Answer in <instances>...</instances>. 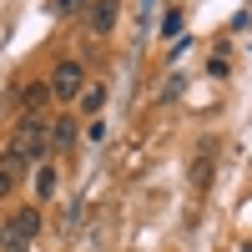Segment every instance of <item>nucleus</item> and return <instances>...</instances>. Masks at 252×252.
Listing matches in <instances>:
<instances>
[{"label":"nucleus","mask_w":252,"mask_h":252,"mask_svg":"<svg viewBox=\"0 0 252 252\" xmlns=\"http://www.w3.org/2000/svg\"><path fill=\"white\" fill-rule=\"evenodd\" d=\"M35 192H40V197L56 192V172H51V166H40V172H35Z\"/></svg>","instance_id":"obj_9"},{"label":"nucleus","mask_w":252,"mask_h":252,"mask_svg":"<svg viewBox=\"0 0 252 252\" xmlns=\"http://www.w3.org/2000/svg\"><path fill=\"white\" fill-rule=\"evenodd\" d=\"M71 141H76V116H66V121L51 126V146H71Z\"/></svg>","instance_id":"obj_7"},{"label":"nucleus","mask_w":252,"mask_h":252,"mask_svg":"<svg viewBox=\"0 0 252 252\" xmlns=\"http://www.w3.org/2000/svg\"><path fill=\"white\" fill-rule=\"evenodd\" d=\"M192 187H197V192H207V187H212V152H202V157L192 161Z\"/></svg>","instance_id":"obj_6"},{"label":"nucleus","mask_w":252,"mask_h":252,"mask_svg":"<svg viewBox=\"0 0 252 252\" xmlns=\"http://www.w3.org/2000/svg\"><path fill=\"white\" fill-rule=\"evenodd\" d=\"M10 187H15V177L5 172V166H0V197H10Z\"/></svg>","instance_id":"obj_10"},{"label":"nucleus","mask_w":252,"mask_h":252,"mask_svg":"<svg viewBox=\"0 0 252 252\" xmlns=\"http://www.w3.org/2000/svg\"><path fill=\"white\" fill-rule=\"evenodd\" d=\"M81 91H86V71H81L76 56H66V61L51 71V101H76Z\"/></svg>","instance_id":"obj_3"},{"label":"nucleus","mask_w":252,"mask_h":252,"mask_svg":"<svg viewBox=\"0 0 252 252\" xmlns=\"http://www.w3.org/2000/svg\"><path fill=\"white\" fill-rule=\"evenodd\" d=\"M116 15H121L116 0H96V5H91V31H96V35H106V31L116 26Z\"/></svg>","instance_id":"obj_4"},{"label":"nucleus","mask_w":252,"mask_h":252,"mask_svg":"<svg viewBox=\"0 0 252 252\" xmlns=\"http://www.w3.org/2000/svg\"><path fill=\"white\" fill-rule=\"evenodd\" d=\"M40 232V217H35V207H20V212L5 217V227H0V252H26Z\"/></svg>","instance_id":"obj_2"},{"label":"nucleus","mask_w":252,"mask_h":252,"mask_svg":"<svg viewBox=\"0 0 252 252\" xmlns=\"http://www.w3.org/2000/svg\"><path fill=\"white\" fill-rule=\"evenodd\" d=\"M46 152H51V131H46L40 121H20V126H15V136H10V152H5V172L35 166Z\"/></svg>","instance_id":"obj_1"},{"label":"nucleus","mask_w":252,"mask_h":252,"mask_svg":"<svg viewBox=\"0 0 252 252\" xmlns=\"http://www.w3.org/2000/svg\"><path fill=\"white\" fill-rule=\"evenodd\" d=\"M46 101H51V86H40V81H35V86H20V106H26V111H40Z\"/></svg>","instance_id":"obj_5"},{"label":"nucleus","mask_w":252,"mask_h":252,"mask_svg":"<svg viewBox=\"0 0 252 252\" xmlns=\"http://www.w3.org/2000/svg\"><path fill=\"white\" fill-rule=\"evenodd\" d=\"M101 101H106V91H101V86H91V91H81V111H101Z\"/></svg>","instance_id":"obj_8"}]
</instances>
